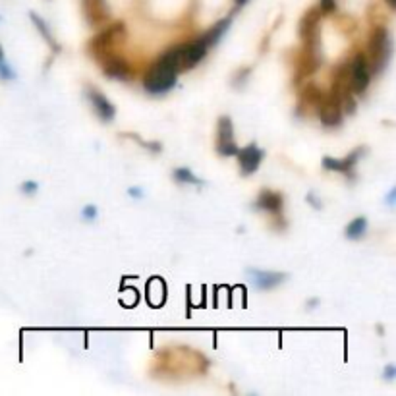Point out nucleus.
<instances>
[{"instance_id": "13", "label": "nucleus", "mask_w": 396, "mask_h": 396, "mask_svg": "<svg viewBox=\"0 0 396 396\" xmlns=\"http://www.w3.org/2000/svg\"><path fill=\"white\" fill-rule=\"evenodd\" d=\"M85 18L93 28H103L107 25V21L110 18L109 6L105 0H85Z\"/></svg>"}, {"instance_id": "20", "label": "nucleus", "mask_w": 396, "mask_h": 396, "mask_svg": "<svg viewBox=\"0 0 396 396\" xmlns=\"http://www.w3.org/2000/svg\"><path fill=\"white\" fill-rule=\"evenodd\" d=\"M174 180L178 182V184H201V180L191 172L189 169H186V167H182V169H176L174 170Z\"/></svg>"}, {"instance_id": "22", "label": "nucleus", "mask_w": 396, "mask_h": 396, "mask_svg": "<svg viewBox=\"0 0 396 396\" xmlns=\"http://www.w3.org/2000/svg\"><path fill=\"white\" fill-rule=\"evenodd\" d=\"M0 79H2V81L16 79V72H14V68H12L8 62H2V64H0Z\"/></svg>"}, {"instance_id": "12", "label": "nucleus", "mask_w": 396, "mask_h": 396, "mask_svg": "<svg viewBox=\"0 0 396 396\" xmlns=\"http://www.w3.org/2000/svg\"><path fill=\"white\" fill-rule=\"evenodd\" d=\"M249 278L253 280V284L259 290H273V288L280 286L288 275L284 273H277V271H259V269H249Z\"/></svg>"}, {"instance_id": "17", "label": "nucleus", "mask_w": 396, "mask_h": 396, "mask_svg": "<svg viewBox=\"0 0 396 396\" xmlns=\"http://www.w3.org/2000/svg\"><path fill=\"white\" fill-rule=\"evenodd\" d=\"M228 28H230V18H227V20H220L217 25H213V28H211L205 35H201V41H203L209 49H211V47H215L218 41H220V37L227 33Z\"/></svg>"}, {"instance_id": "5", "label": "nucleus", "mask_w": 396, "mask_h": 396, "mask_svg": "<svg viewBox=\"0 0 396 396\" xmlns=\"http://www.w3.org/2000/svg\"><path fill=\"white\" fill-rule=\"evenodd\" d=\"M319 120L323 126L327 128H335L342 122V105H340V99L335 91L331 90L327 95H323L321 101H319Z\"/></svg>"}, {"instance_id": "8", "label": "nucleus", "mask_w": 396, "mask_h": 396, "mask_svg": "<svg viewBox=\"0 0 396 396\" xmlns=\"http://www.w3.org/2000/svg\"><path fill=\"white\" fill-rule=\"evenodd\" d=\"M217 151L222 157H234L238 153V145L234 141V126L228 116L218 120L217 126Z\"/></svg>"}, {"instance_id": "7", "label": "nucleus", "mask_w": 396, "mask_h": 396, "mask_svg": "<svg viewBox=\"0 0 396 396\" xmlns=\"http://www.w3.org/2000/svg\"><path fill=\"white\" fill-rule=\"evenodd\" d=\"M321 14L319 8H311L304 14L300 20V37L307 47H319V23H321Z\"/></svg>"}, {"instance_id": "29", "label": "nucleus", "mask_w": 396, "mask_h": 396, "mask_svg": "<svg viewBox=\"0 0 396 396\" xmlns=\"http://www.w3.org/2000/svg\"><path fill=\"white\" fill-rule=\"evenodd\" d=\"M307 199H309V203H311V205H313L315 209L321 207V201H315V198H313V194H309V196H307Z\"/></svg>"}, {"instance_id": "30", "label": "nucleus", "mask_w": 396, "mask_h": 396, "mask_svg": "<svg viewBox=\"0 0 396 396\" xmlns=\"http://www.w3.org/2000/svg\"><path fill=\"white\" fill-rule=\"evenodd\" d=\"M2 62H6V52H4V47L0 45V64H2Z\"/></svg>"}, {"instance_id": "21", "label": "nucleus", "mask_w": 396, "mask_h": 396, "mask_svg": "<svg viewBox=\"0 0 396 396\" xmlns=\"http://www.w3.org/2000/svg\"><path fill=\"white\" fill-rule=\"evenodd\" d=\"M302 97H304V101H306V103H309V105H319V101H321V97H323V93L319 91V87H317V85L309 83V85H304Z\"/></svg>"}, {"instance_id": "33", "label": "nucleus", "mask_w": 396, "mask_h": 396, "mask_svg": "<svg viewBox=\"0 0 396 396\" xmlns=\"http://www.w3.org/2000/svg\"><path fill=\"white\" fill-rule=\"evenodd\" d=\"M246 2H248V0H236V4H238V6H244V4H246Z\"/></svg>"}, {"instance_id": "16", "label": "nucleus", "mask_w": 396, "mask_h": 396, "mask_svg": "<svg viewBox=\"0 0 396 396\" xmlns=\"http://www.w3.org/2000/svg\"><path fill=\"white\" fill-rule=\"evenodd\" d=\"M256 207L261 209V211H267V213H273V215H278L282 207H284V199L278 191H271V189H263L259 194L258 201H256Z\"/></svg>"}, {"instance_id": "34", "label": "nucleus", "mask_w": 396, "mask_h": 396, "mask_svg": "<svg viewBox=\"0 0 396 396\" xmlns=\"http://www.w3.org/2000/svg\"><path fill=\"white\" fill-rule=\"evenodd\" d=\"M0 21H2V18H0Z\"/></svg>"}, {"instance_id": "9", "label": "nucleus", "mask_w": 396, "mask_h": 396, "mask_svg": "<svg viewBox=\"0 0 396 396\" xmlns=\"http://www.w3.org/2000/svg\"><path fill=\"white\" fill-rule=\"evenodd\" d=\"M103 66V72L112 79H120V81H126L132 76V68L129 64L124 60V56H120L116 52H109L105 56L97 59Z\"/></svg>"}, {"instance_id": "19", "label": "nucleus", "mask_w": 396, "mask_h": 396, "mask_svg": "<svg viewBox=\"0 0 396 396\" xmlns=\"http://www.w3.org/2000/svg\"><path fill=\"white\" fill-rule=\"evenodd\" d=\"M31 21H33V23L37 25V30H39L41 35L45 37V41L49 43L50 49L56 50V52H59V50H60V45H59V43H56V41H54V37H52V33H50V30H49V28H47V23H45V20H41V18H39V16H37V14H31Z\"/></svg>"}, {"instance_id": "28", "label": "nucleus", "mask_w": 396, "mask_h": 396, "mask_svg": "<svg viewBox=\"0 0 396 396\" xmlns=\"http://www.w3.org/2000/svg\"><path fill=\"white\" fill-rule=\"evenodd\" d=\"M128 194L132 196V198H141V196H143V191H141V188H129Z\"/></svg>"}, {"instance_id": "1", "label": "nucleus", "mask_w": 396, "mask_h": 396, "mask_svg": "<svg viewBox=\"0 0 396 396\" xmlns=\"http://www.w3.org/2000/svg\"><path fill=\"white\" fill-rule=\"evenodd\" d=\"M178 79V66H176V60L172 56V52L167 50L160 59L149 68L143 79V87L151 95H163L174 87Z\"/></svg>"}, {"instance_id": "24", "label": "nucleus", "mask_w": 396, "mask_h": 396, "mask_svg": "<svg viewBox=\"0 0 396 396\" xmlns=\"http://www.w3.org/2000/svg\"><path fill=\"white\" fill-rule=\"evenodd\" d=\"M97 215H99V211H97V207H95V205H85V207H83V211H81V217L85 218V220H95V218H97Z\"/></svg>"}, {"instance_id": "31", "label": "nucleus", "mask_w": 396, "mask_h": 396, "mask_svg": "<svg viewBox=\"0 0 396 396\" xmlns=\"http://www.w3.org/2000/svg\"><path fill=\"white\" fill-rule=\"evenodd\" d=\"M317 304H319V300H309V304H307V307H309V309H313V307H315Z\"/></svg>"}, {"instance_id": "15", "label": "nucleus", "mask_w": 396, "mask_h": 396, "mask_svg": "<svg viewBox=\"0 0 396 396\" xmlns=\"http://www.w3.org/2000/svg\"><path fill=\"white\" fill-rule=\"evenodd\" d=\"M364 155V147L356 149L352 155H348L346 158H333L325 157L323 158V169L325 170H335V172H342V174H352V170L356 167L357 158Z\"/></svg>"}, {"instance_id": "32", "label": "nucleus", "mask_w": 396, "mask_h": 396, "mask_svg": "<svg viewBox=\"0 0 396 396\" xmlns=\"http://www.w3.org/2000/svg\"><path fill=\"white\" fill-rule=\"evenodd\" d=\"M386 4H388V8H393V10L396 8V0H386Z\"/></svg>"}, {"instance_id": "2", "label": "nucleus", "mask_w": 396, "mask_h": 396, "mask_svg": "<svg viewBox=\"0 0 396 396\" xmlns=\"http://www.w3.org/2000/svg\"><path fill=\"white\" fill-rule=\"evenodd\" d=\"M124 41H126V28H124L122 21H118V23H110L101 31L99 35H95L90 41L87 49L95 59H101V56H105L109 52H114V47L122 45Z\"/></svg>"}, {"instance_id": "6", "label": "nucleus", "mask_w": 396, "mask_h": 396, "mask_svg": "<svg viewBox=\"0 0 396 396\" xmlns=\"http://www.w3.org/2000/svg\"><path fill=\"white\" fill-rule=\"evenodd\" d=\"M348 74H350V87L354 93H364L371 79V70L364 52H357L354 60L348 64Z\"/></svg>"}, {"instance_id": "18", "label": "nucleus", "mask_w": 396, "mask_h": 396, "mask_svg": "<svg viewBox=\"0 0 396 396\" xmlns=\"http://www.w3.org/2000/svg\"><path fill=\"white\" fill-rule=\"evenodd\" d=\"M367 232V218L366 217H356L344 230V234L350 240H359Z\"/></svg>"}, {"instance_id": "14", "label": "nucleus", "mask_w": 396, "mask_h": 396, "mask_svg": "<svg viewBox=\"0 0 396 396\" xmlns=\"http://www.w3.org/2000/svg\"><path fill=\"white\" fill-rule=\"evenodd\" d=\"M87 97H90L93 110L97 112V116H99L103 122H110V120L114 118L116 109H114V105H112V103H110V101L107 99L101 91L90 87V90H87Z\"/></svg>"}, {"instance_id": "3", "label": "nucleus", "mask_w": 396, "mask_h": 396, "mask_svg": "<svg viewBox=\"0 0 396 396\" xmlns=\"http://www.w3.org/2000/svg\"><path fill=\"white\" fill-rule=\"evenodd\" d=\"M393 52V43L386 28H377L369 39V56H371V74H381L386 68Z\"/></svg>"}, {"instance_id": "11", "label": "nucleus", "mask_w": 396, "mask_h": 396, "mask_svg": "<svg viewBox=\"0 0 396 396\" xmlns=\"http://www.w3.org/2000/svg\"><path fill=\"white\" fill-rule=\"evenodd\" d=\"M319 66H321L319 47H307V45H304V49L300 52V56H298L296 62L298 78H307V76H311Z\"/></svg>"}, {"instance_id": "26", "label": "nucleus", "mask_w": 396, "mask_h": 396, "mask_svg": "<svg viewBox=\"0 0 396 396\" xmlns=\"http://www.w3.org/2000/svg\"><path fill=\"white\" fill-rule=\"evenodd\" d=\"M383 377H385L386 381H393L396 377V367L395 366H386L385 371H383Z\"/></svg>"}, {"instance_id": "23", "label": "nucleus", "mask_w": 396, "mask_h": 396, "mask_svg": "<svg viewBox=\"0 0 396 396\" xmlns=\"http://www.w3.org/2000/svg\"><path fill=\"white\" fill-rule=\"evenodd\" d=\"M20 189L25 194V196H33V194L39 189V184H37V182H33V180H25V182L20 186Z\"/></svg>"}, {"instance_id": "27", "label": "nucleus", "mask_w": 396, "mask_h": 396, "mask_svg": "<svg viewBox=\"0 0 396 396\" xmlns=\"http://www.w3.org/2000/svg\"><path fill=\"white\" fill-rule=\"evenodd\" d=\"M395 198H396V189L393 188L388 191V196H386V203H388V205H395Z\"/></svg>"}, {"instance_id": "10", "label": "nucleus", "mask_w": 396, "mask_h": 396, "mask_svg": "<svg viewBox=\"0 0 396 396\" xmlns=\"http://www.w3.org/2000/svg\"><path fill=\"white\" fill-rule=\"evenodd\" d=\"M236 157L240 163V172L244 176H249V174L258 172L259 165L263 160V149H259L256 143H249L248 147L238 149Z\"/></svg>"}, {"instance_id": "25", "label": "nucleus", "mask_w": 396, "mask_h": 396, "mask_svg": "<svg viewBox=\"0 0 396 396\" xmlns=\"http://www.w3.org/2000/svg\"><path fill=\"white\" fill-rule=\"evenodd\" d=\"M337 10V0H321V12H335Z\"/></svg>"}, {"instance_id": "4", "label": "nucleus", "mask_w": 396, "mask_h": 396, "mask_svg": "<svg viewBox=\"0 0 396 396\" xmlns=\"http://www.w3.org/2000/svg\"><path fill=\"white\" fill-rule=\"evenodd\" d=\"M209 47L201 41V37L191 43H184V45H178L174 49H170L172 56L176 60V66H178V72L182 70H189L194 66H198L201 60L205 59Z\"/></svg>"}]
</instances>
